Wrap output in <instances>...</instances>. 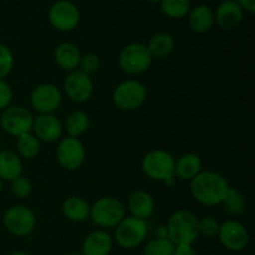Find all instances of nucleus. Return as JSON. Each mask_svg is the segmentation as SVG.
<instances>
[{
    "mask_svg": "<svg viewBox=\"0 0 255 255\" xmlns=\"http://www.w3.org/2000/svg\"><path fill=\"white\" fill-rule=\"evenodd\" d=\"M229 182L222 174L213 171H202L191 181L189 191L194 201L203 206H219L228 193Z\"/></svg>",
    "mask_w": 255,
    "mask_h": 255,
    "instance_id": "nucleus-1",
    "label": "nucleus"
},
{
    "mask_svg": "<svg viewBox=\"0 0 255 255\" xmlns=\"http://www.w3.org/2000/svg\"><path fill=\"white\" fill-rule=\"evenodd\" d=\"M167 237L174 246H193L198 239V218L191 211L179 209L168 218L166 224Z\"/></svg>",
    "mask_w": 255,
    "mask_h": 255,
    "instance_id": "nucleus-2",
    "label": "nucleus"
},
{
    "mask_svg": "<svg viewBox=\"0 0 255 255\" xmlns=\"http://www.w3.org/2000/svg\"><path fill=\"white\" fill-rule=\"evenodd\" d=\"M176 159L164 149H153L142 159V171L152 181L163 182L166 186L174 183Z\"/></svg>",
    "mask_w": 255,
    "mask_h": 255,
    "instance_id": "nucleus-3",
    "label": "nucleus"
},
{
    "mask_svg": "<svg viewBox=\"0 0 255 255\" xmlns=\"http://www.w3.org/2000/svg\"><path fill=\"white\" fill-rule=\"evenodd\" d=\"M147 87L138 80L121 81L112 91V101L122 111H134L146 102Z\"/></svg>",
    "mask_w": 255,
    "mask_h": 255,
    "instance_id": "nucleus-4",
    "label": "nucleus"
},
{
    "mask_svg": "<svg viewBox=\"0 0 255 255\" xmlns=\"http://www.w3.org/2000/svg\"><path fill=\"white\" fill-rule=\"evenodd\" d=\"M124 218V204L114 197H101L90 208V219L102 229L115 228Z\"/></svg>",
    "mask_w": 255,
    "mask_h": 255,
    "instance_id": "nucleus-5",
    "label": "nucleus"
},
{
    "mask_svg": "<svg viewBox=\"0 0 255 255\" xmlns=\"http://www.w3.org/2000/svg\"><path fill=\"white\" fill-rule=\"evenodd\" d=\"M148 236V226L146 221L136 217H125L115 227V241L124 249H134L142 246Z\"/></svg>",
    "mask_w": 255,
    "mask_h": 255,
    "instance_id": "nucleus-6",
    "label": "nucleus"
},
{
    "mask_svg": "<svg viewBox=\"0 0 255 255\" xmlns=\"http://www.w3.org/2000/svg\"><path fill=\"white\" fill-rule=\"evenodd\" d=\"M153 57L149 54L147 45L142 42L126 45L119 55L120 69L127 75L143 74L151 67Z\"/></svg>",
    "mask_w": 255,
    "mask_h": 255,
    "instance_id": "nucleus-7",
    "label": "nucleus"
},
{
    "mask_svg": "<svg viewBox=\"0 0 255 255\" xmlns=\"http://www.w3.org/2000/svg\"><path fill=\"white\" fill-rule=\"evenodd\" d=\"M2 224L11 236L27 237L36 228V216L29 207L16 204L6 209Z\"/></svg>",
    "mask_w": 255,
    "mask_h": 255,
    "instance_id": "nucleus-8",
    "label": "nucleus"
},
{
    "mask_svg": "<svg viewBox=\"0 0 255 255\" xmlns=\"http://www.w3.org/2000/svg\"><path fill=\"white\" fill-rule=\"evenodd\" d=\"M34 116L22 106H9L0 115V127L5 133L12 137H20L32 129Z\"/></svg>",
    "mask_w": 255,
    "mask_h": 255,
    "instance_id": "nucleus-9",
    "label": "nucleus"
},
{
    "mask_svg": "<svg viewBox=\"0 0 255 255\" xmlns=\"http://www.w3.org/2000/svg\"><path fill=\"white\" fill-rule=\"evenodd\" d=\"M50 25L57 31L69 32L80 24L81 14L76 5L69 0H57L50 6L47 12Z\"/></svg>",
    "mask_w": 255,
    "mask_h": 255,
    "instance_id": "nucleus-10",
    "label": "nucleus"
},
{
    "mask_svg": "<svg viewBox=\"0 0 255 255\" xmlns=\"http://www.w3.org/2000/svg\"><path fill=\"white\" fill-rule=\"evenodd\" d=\"M62 102V92L56 85L40 84L30 92V104L37 114H54Z\"/></svg>",
    "mask_w": 255,
    "mask_h": 255,
    "instance_id": "nucleus-11",
    "label": "nucleus"
},
{
    "mask_svg": "<svg viewBox=\"0 0 255 255\" xmlns=\"http://www.w3.org/2000/svg\"><path fill=\"white\" fill-rule=\"evenodd\" d=\"M56 159L65 171L74 172L81 168L86 159V151L79 138L65 137L56 148Z\"/></svg>",
    "mask_w": 255,
    "mask_h": 255,
    "instance_id": "nucleus-12",
    "label": "nucleus"
},
{
    "mask_svg": "<svg viewBox=\"0 0 255 255\" xmlns=\"http://www.w3.org/2000/svg\"><path fill=\"white\" fill-rule=\"evenodd\" d=\"M218 239L222 246L231 252H242L249 243V232L243 223L229 219L219 226Z\"/></svg>",
    "mask_w": 255,
    "mask_h": 255,
    "instance_id": "nucleus-13",
    "label": "nucleus"
},
{
    "mask_svg": "<svg viewBox=\"0 0 255 255\" xmlns=\"http://www.w3.org/2000/svg\"><path fill=\"white\" fill-rule=\"evenodd\" d=\"M64 91L71 101L82 104L89 101L94 95V82L90 75L80 70L69 72L64 81Z\"/></svg>",
    "mask_w": 255,
    "mask_h": 255,
    "instance_id": "nucleus-14",
    "label": "nucleus"
},
{
    "mask_svg": "<svg viewBox=\"0 0 255 255\" xmlns=\"http://www.w3.org/2000/svg\"><path fill=\"white\" fill-rule=\"evenodd\" d=\"M31 132L44 143H54L61 138L64 133L62 122L54 114H39L34 117Z\"/></svg>",
    "mask_w": 255,
    "mask_h": 255,
    "instance_id": "nucleus-15",
    "label": "nucleus"
},
{
    "mask_svg": "<svg viewBox=\"0 0 255 255\" xmlns=\"http://www.w3.org/2000/svg\"><path fill=\"white\" fill-rule=\"evenodd\" d=\"M244 11L234 0L222 1L214 11V21L224 30H233L243 21Z\"/></svg>",
    "mask_w": 255,
    "mask_h": 255,
    "instance_id": "nucleus-16",
    "label": "nucleus"
},
{
    "mask_svg": "<svg viewBox=\"0 0 255 255\" xmlns=\"http://www.w3.org/2000/svg\"><path fill=\"white\" fill-rule=\"evenodd\" d=\"M114 248V238L105 229H97L85 237L81 244L82 255H110Z\"/></svg>",
    "mask_w": 255,
    "mask_h": 255,
    "instance_id": "nucleus-17",
    "label": "nucleus"
},
{
    "mask_svg": "<svg viewBox=\"0 0 255 255\" xmlns=\"http://www.w3.org/2000/svg\"><path fill=\"white\" fill-rule=\"evenodd\" d=\"M214 24V11L211 6L201 4L191 7L188 12V25L192 31L201 35L207 34L213 29Z\"/></svg>",
    "mask_w": 255,
    "mask_h": 255,
    "instance_id": "nucleus-18",
    "label": "nucleus"
},
{
    "mask_svg": "<svg viewBox=\"0 0 255 255\" xmlns=\"http://www.w3.org/2000/svg\"><path fill=\"white\" fill-rule=\"evenodd\" d=\"M81 55L82 54L77 45H75L74 42L64 41L57 45L56 49H55L54 59L60 69H62L64 71L71 72L74 70H77V67H79Z\"/></svg>",
    "mask_w": 255,
    "mask_h": 255,
    "instance_id": "nucleus-19",
    "label": "nucleus"
},
{
    "mask_svg": "<svg viewBox=\"0 0 255 255\" xmlns=\"http://www.w3.org/2000/svg\"><path fill=\"white\" fill-rule=\"evenodd\" d=\"M128 209L132 217L146 221L151 218L156 209V202L153 197L146 191H136L129 196L128 198Z\"/></svg>",
    "mask_w": 255,
    "mask_h": 255,
    "instance_id": "nucleus-20",
    "label": "nucleus"
},
{
    "mask_svg": "<svg viewBox=\"0 0 255 255\" xmlns=\"http://www.w3.org/2000/svg\"><path fill=\"white\" fill-rule=\"evenodd\" d=\"M89 202L79 196L67 197L61 206V212L65 218L74 223H82L90 218Z\"/></svg>",
    "mask_w": 255,
    "mask_h": 255,
    "instance_id": "nucleus-21",
    "label": "nucleus"
},
{
    "mask_svg": "<svg viewBox=\"0 0 255 255\" xmlns=\"http://www.w3.org/2000/svg\"><path fill=\"white\" fill-rule=\"evenodd\" d=\"M202 172V159L196 153L182 154L176 161L174 166V177L181 181L191 182L194 177Z\"/></svg>",
    "mask_w": 255,
    "mask_h": 255,
    "instance_id": "nucleus-22",
    "label": "nucleus"
},
{
    "mask_svg": "<svg viewBox=\"0 0 255 255\" xmlns=\"http://www.w3.org/2000/svg\"><path fill=\"white\" fill-rule=\"evenodd\" d=\"M24 164L17 153L12 151H0V179L11 182L22 176Z\"/></svg>",
    "mask_w": 255,
    "mask_h": 255,
    "instance_id": "nucleus-23",
    "label": "nucleus"
},
{
    "mask_svg": "<svg viewBox=\"0 0 255 255\" xmlns=\"http://www.w3.org/2000/svg\"><path fill=\"white\" fill-rule=\"evenodd\" d=\"M62 126H64V131H66L67 137L79 138L89 129L90 117L82 110H74L67 115Z\"/></svg>",
    "mask_w": 255,
    "mask_h": 255,
    "instance_id": "nucleus-24",
    "label": "nucleus"
},
{
    "mask_svg": "<svg viewBox=\"0 0 255 255\" xmlns=\"http://www.w3.org/2000/svg\"><path fill=\"white\" fill-rule=\"evenodd\" d=\"M174 46H176V42H174L173 36L168 32H158V34L153 35L147 44V49L153 59L154 57L163 59V57L168 56L169 54L173 52Z\"/></svg>",
    "mask_w": 255,
    "mask_h": 255,
    "instance_id": "nucleus-25",
    "label": "nucleus"
},
{
    "mask_svg": "<svg viewBox=\"0 0 255 255\" xmlns=\"http://www.w3.org/2000/svg\"><path fill=\"white\" fill-rule=\"evenodd\" d=\"M16 151L20 158L34 159L39 156L41 151V142L34 136L32 132H29V133L17 137Z\"/></svg>",
    "mask_w": 255,
    "mask_h": 255,
    "instance_id": "nucleus-26",
    "label": "nucleus"
},
{
    "mask_svg": "<svg viewBox=\"0 0 255 255\" xmlns=\"http://www.w3.org/2000/svg\"><path fill=\"white\" fill-rule=\"evenodd\" d=\"M159 9L163 15L171 19H182L191 10V0H161Z\"/></svg>",
    "mask_w": 255,
    "mask_h": 255,
    "instance_id": "nucleus-27",
    "label": "nucleus"
},
{
    "mask_svg": "<svg viewBox=\"0 0 255 255\" xmlns=\"http://www.w3.org/2000/svg\"><path fill=\"white\" fill-rule=\"evenodd\" d=\"M222 204L224 207V211L232 216H241L246 211V199H244L243 194L233 187L229 188L226 199Z\"/></svg>",
    "mask_w": 255,
    "mask_h": 255,
    "instance_id": "nucleus-28",
    "label": "nucleus"
},
{
    "mask_svg": "<svg viewBox=\"0 0 255 255\" xmlns=\"http://www.w3.org/2000/svg\"><path fill=\"white\" fill-rule=\"evenodd\" d=\"M174 247L168 238H154L146 243L142 255H173Z\"/></svg>",
    "mask_w": 255,
    "mask_h": 255,
    "instance_id": "nucleus-29",
    "label": "nucleus"
},
{
    "mask_svg": "<svg viewBox=\"0 0 255 255\" xmlns=\"http://www.w3.org/2000/svg\"><path fill=\"white\" fill-rule=\"evenodd\" d=\"M10 183H11L10 184V191H11L12 196L15 198L26 199L32 193V183L25 176L17 177V178H15Z\"/></svg>",
    "mask_w": 255,
    "mask_h": 255,
    "instance_id": "nucleus-30",
    "label": "nucleus"
},
{
    "mask_svg": "<svg viewBox=\"0 0 255 255\" xmlns=\"http://www.w3.org/2000/svg\"><path fill=\"white\" fill-rule=\"evenodd\" d=\"M14 55L4 44H0V79L4 80L14 67Z\"/></svg>",
    "mask_w": 255,
    "mask_h": 255,
    "instance_id": "nucleus-31",
    "label": "nucleus"
},
{
    "mask_svg": "<svg viewBox=\"0 0 255 255\" xmlns=\"http://www.w3.org/2000/svg\"><path fill=\"white\" fill-rule=\"evenodd\" d=\"M219 222L213 217H203L198 219V233L206 238H214L218 236Z\"/></svg>",
    "mask_w": 255,
    "mask_h": 255,
    "instance_id": "nucleus-32",
    "label": "nucleus"
},
{
    "mask_svg": "<svg viewBox=\"0 0 255 255\" xmlns=\"http://www.w3.org/2000/svg\"><path fill=\"white\" fill-rule=\"evenodd\" d=\"M100 67V57L94 52H87V54L81 55L79 67L77 70L85 72L86 75H91L96 72Z\"/></svg>",
    "mask_w": 255,
    "mask_h": 255,
    "instance_id": "nucleus-33",
    "label": "nucleus"
},
{
    "mask_svg": "<svg viewBox=\"0 0 255 255\" xmlns=\"http://www.w3.org/2000/svg\"><path fill=\"white\" fill-rule=\"evenodd\" d=\"M12 97H14V92H12L11 86L5 80L0 79V111L11 106Z\"/></svg>",
    "mask_w": 255,
    "mask_h": 255,
    "instance_id": "nucleus-34",
    "label": "nucleus"
},
{
    "mask_svg": "<svg viewBox=\"0 0 255 255\" xmlns=\"http://www.w3.org/2000/svg\"><path fill=\"white\" fill-rule=\"evenodd\" d=\"M173 255H197L196 249L193 246H187V244H182V246L174 247Z\"/></svg>",
    "mask_w": 255,
    "mask_h": 255,
    "instance_id": "nucleus-35",
    "label": "nucleus"
},
{
    "mask_svg": "<svg viewBox=\"0 0 255 255\" xmlns=\"http://www.w3.org/2000/svg\"><path fill=\"white\" fill-rule=\"evenodd\" d=\"M234 1L242 7L243 11L251 12V14L255 12V0H234Z\"/></svg>",
    "mask_w": 255,
    "mask_h": 255,
    "instance_id": "nucleus-36",
    "label": "nucleus"
},
{
    "mask_svg": "<svg viewBox=\"0 0 255 255\" xmlns=\"http://www.w3.org/2000/svg\"><path fill=\"white\" fill-rule=\"evenodd\" d=\"M157 238H168V237H167L166 226L158 227V229H157Z\"/></svg>",
    "mask_w": 255,
    "mask_h": 255,
    "instance_id": "nucleus-37",
    "label": "nucleus"
},
{
    "mask_svg": "<svg viewBox=\"0 0 255 255\" xmlns=\"http://www.w3.org/2000/svg\"><path fill=\"white\" fill-rule=\"evenodd\" d=\"M9 255H30V254L26 253V252H24V251H15V252H12V253H10Z\"/></svg>",
    "mask_w": 255,
    "mask_h": 255,
    "instance_id": "nucleus-38",
    "label": "nucleus"
},
{
    "mask_svg": "<svg viewBox=\"0 0 255 255\" xmlns=\"http://www.w3.org/2000/svg\"><path fill=\"white\" fill-rule=\"evenodd\" d=\"M146 1L151 2V4H159V2H161V0H146Z\"/></svg>",
    "mask_w": 255,
    "mask_h": 255,
    "instance_id": "nucleus-39",
    "label": "nucleus"
},
{
    "mask_svg": "<svg viewBox=\"0 0 255 255\" xmlns=\"http://www.w3.org/2000/svg\"><path fill=\"white\" fill-rule=\"evenodd\" d=\"M2 188H4V182H2L1 179H0V193H1V192H2Z\"/></svg>",
    "mask_w": 255,
    "mask_h": 255,
    "instance_id": "nucleus-40",
    "label": "nucleus"
},
{
    "mask_svg": "<svg viewBox=\"0 0 255 255\" xmlns=\"http://www.w3.org/2000/svg\"><path fill=\"white\" fill-rule=\"evenodd\" d=\"M69 255H82L81 253H71V254H69Z\"/></svg>",
    "mask_w": 255,
    "mask_h": 255,
    "instance_id": "nucleus-41",
    "label": "nucleus"
},
{
    "mask_svg": "<svg viewBox=\"0 0 255 255\" xmlns=\"http://www.w3.org/2000/svg\"><path fill=\"white\" fill-rule=\"evenodd\" d=\"M218 1H221V2H222V1H227V0H218Z\"/></svg>",
    "mask_w": 255,
    "mask_h": 255,
    "instance_id": "nucleus-42",
    "label": "nucleus"
},
{
    "mask_svg": "<svg viewBox=\"0 0 255 255\" xmlns=\"http://www.w3.org/2000/svg\"><path fill=\"white\" fill-rule=\"evenodd\" d=\"M0 148H1V141H0ZM0 151H1V149H0Z\"/></svg>",
    "mask_w": 255,
    "mask_h": 255,
    "instance_id": "nucleus-43",
    "label": "nucleus"
}]
</instances>
